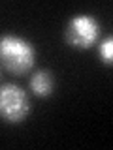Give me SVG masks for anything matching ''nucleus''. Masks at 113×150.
Masks as SVG:
<instances>
[{"mask_svg":"<svg viewBox=\"0 0 113 150\" xmlns=\"http://www.w3.org/2000/svg\"><path fill=\"white\" fill-rule=\"evenodd\" d=\"M30 112V100L26 92L15 83L0 86V118L8 124H19Z\"/></svg>","mask_w":113,"mask_h":150,"instance_id":"3","label":"nucleus"},{"mask_svg":"<svg viewBox=\"0 0 113 150\" xmlns=\"http://www.w3.org/2000/svg\"><path fill=\"white\" fill-rule=\"evenodd\" d=\"M98 56H100V60L104 64H111V60H113V38L111 36L98 45Z\"/></svg>","mask_w":113,"mask_h":150,"instance_id":"5","label":"nucleus"},{"mask_svg":"<svg viewBox=\"0 0 113 150\" xmlns=\"http://www.w3.org/2000/svg\"><path fill=\"white\" fill-rule=\"evenodd\" d=\"M28 86H30L32 94L38 96V98L51 96V94H53V86H55L53 75H51L49 69H38V71H34V75L30 77Z\"/></svg>","mask_w":113,"mask_h":150,"instance_id":"4","label":"nucleus"},{"mask_svg":"<svg viewBox=\"0 0 113 150\" xmlns=\"http://www.w3.org/2000/svg\"><path fill=\"white\" fill-rule=\"evenodd\" d=\"M36 49L32 41L15 34L0 36V64L9 73L23 75L34 66Z\"/></svg>","mask_w":113,"mask_h":150,"instance_id":"1","label":"nucleus"},{"mask_svg":"<svg viewBox=\"0 0 113 150\" xmlns=\"http://www.w3.org/2000/svg\"><path fill=\"white\" fill-rule=\"evenodd\" d=\"M102 32V26L98 19L91 15V13H77L68 21L64 30L66 43L74 49H91V47L98 41Z\"/></svg>","mask_w":113,"mask_h":150,"instance_id":"2","label":"nucleus"}]
</instances>
